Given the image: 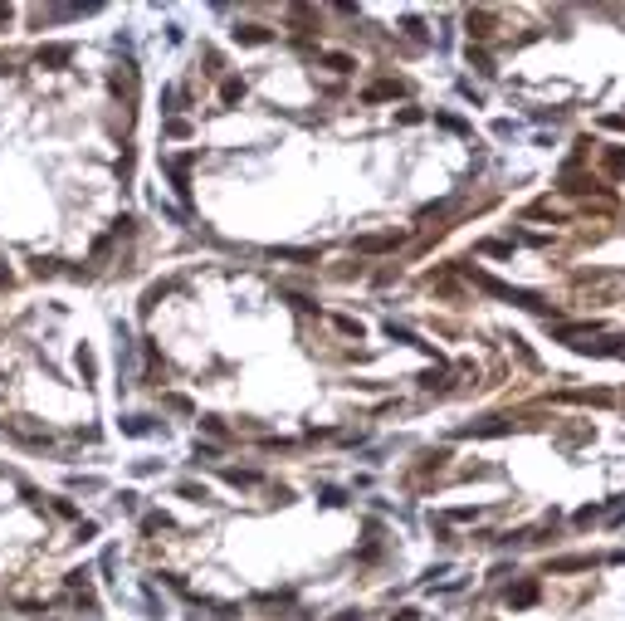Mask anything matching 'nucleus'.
Returning a JSON list of instances; mask_svg holds the SVG:
<instances>
[{"label":"nucleus","instance_id":"1","mask_svg":"<svg viewBox=\"0 0 625 621\" xmlns=\"http://www.w3.org/2000/svg\"><path fill=\"white\" fill-rule=\"evenodd\" d=\"M69 54H74L69 44H49V49H39V64H64Z\"/></svg>","mask_w":625,"mask_h":621}]
</instances>
